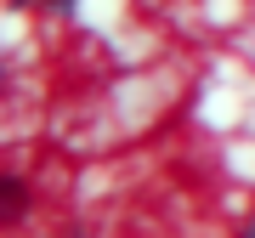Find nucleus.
Here are the masks:
<instances>
[{"instance_id":"nucleus-1","label":"nucleus","mask_w":255,"mask_h":238,"mask_svg":"<svg viewBox=\"0 0 255 238\" xmlns=\"http://www.w3.org/2000/svg\"><path fill=\"white\" fill-rule=\"evenodd\" d=\"M0 193H6V221H17V216H23V182H17V176H6Z\"/></svg>"}]
</instances>
